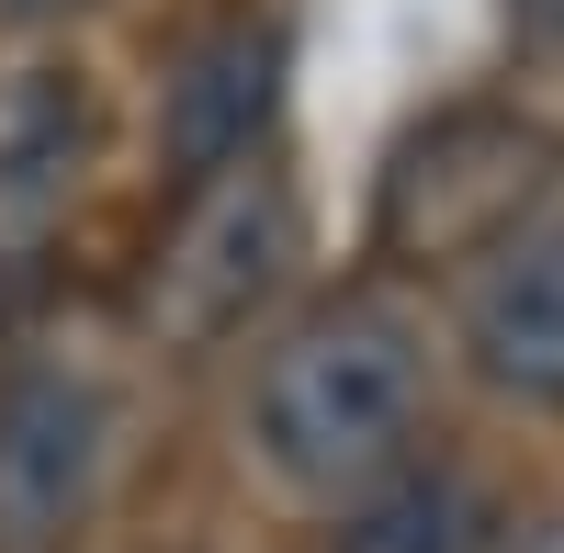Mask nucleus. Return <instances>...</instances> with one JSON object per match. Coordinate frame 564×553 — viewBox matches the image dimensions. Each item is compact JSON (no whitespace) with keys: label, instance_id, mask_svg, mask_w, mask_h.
I'll use <instances>...</instances> for the list:
<instances>
[{"label":"nucleus","instance_id":"obj_1","mask_svg":"<svg viewBox=\"0 0 564 553\" xmlns=\"http://www.w3.org/2000/svg\"><path fill=\"white\" fill-rule=\"evenodd\" d=\"M417 430H430V316L384 283L305 305L249 373V452L305 509H350L406 475Z\"/></svg>","mask_w":564,"mask_h":553},{"label":"nucleus","instance_id":"obj_2","mask_svg":"<svg viewBox=\"0 0 564 553\" xmlns=\"http://www.w3.org/2000/svg\"><path fill=\"white\" fill-rule=\"evenodd\" d=\"M294 260H305L294 181H282L271 159H238V170H215L204 193H181V226L159 238L135 316H148V339H170V350H215V339H238L249 316L282 294Z\"/></svg>","mask_w":564,"mask_h":553},{"label":"nucleus","instance_id":"obj_3","mask_svg":"<svg viewBox=\"0 0 564 553\" xmlns=\"http://www.w3.org/2000/svg\"><path fill=\"white\" fill-rule=\"evenodd\" d=\"M124 452V406L113 384L68 350H34L0 373V553H68L102 520Z\"/></svg>","mask_w":564,"mask_h":553},{"label":"nucleus","instance_id":"obj_4","mask_svg":"<svg viewBox=\"0 0 564 553\" xmlns=\"http://www.w3.org/2000/svg\"><path fill=\"white\" fill-rule=\"evenodd\" d=\"M271 102H282V23L260 0H215V12L181 23L170 57H159V170L181 193H204L215 170L260 159Z\"/></svg>","mask_w":564,"mask_h":553},{"label":"nucleus","instance_id":"obj_5","mask_svg":"<svg viewBox=\"0 0 564 553\" xmlns=\"http://www.w3.org/2000/svg\"><path fill=\"white\" fill-rule=\"evenodd\" d=\"M463 361L564 419V204H531L497 249H475L463 271Z\"/></svg>","mask_w":564,"mask_h":553},{"label":"nucleus","instance_id":"obj_6","mask_svg":"<svg viewBox=\"0 0 564 553\" xmlns=\"http://www.w3.org/2000/svg\"><path fill=\"white\" fill-rule=\"evenodd\" d=\"M90 148H102V113H90V79L57 68V57H34L0 79V238H45L68 204H79V181H90Z\"/></svg>","mask_w":564,"mask_h":553},{"label":"nucleus","instance_id":"obj_7","mask_svg":"<svg viewBox=\"0 0 564 553\" xmlns=\"http://www.w3.org/2000/svg\"><path fill=\"white\" fill-rule=\"evenodd\" d=\"M486 486L441 464V452H417L406 475H384L372 497L350 509H327V553H486Z\"/></svg>","mask_w":564,"mask_h":553},{"label":"nucleus","instance_id":"obj_8","mask_svg":"<svg viewBox=\"0 0 564 553\" xmlns=\"http://www.w3.org/2000/svg\"><path fill=\"white\" fill-rule=\"evenodd\" d=\"M508 34H520V57L564 79V0H508Z\"/></svg>","mask_w":564,"mask_h":553},{"label":"nucleus","instance_id":"obj_9","mask_svg":"<svg viewBox=\"0 0 564 553\" xmlns=\"http://www.w3.org/2000/svg\"><path fill=\"white\" fill-rule=\"evenodd\" d=\"M90 12V0H0V34H45V23H68Z\"/></svg>","mask_w":564,"mask_h":553},{"label":"nucleus","instance_id":"obj_10","mask_svg":"<svg viewBox=\"0 0 564 553\" xmlns=\"http://www.w3.org/2000/svg\"><path fill=\"white\" fill-rule=\"evenodd\" d=\"M520 553H564V509H553L542 531H520Z\"/></svg>","mask_w":564,"mask_h":553}]
</instances>
